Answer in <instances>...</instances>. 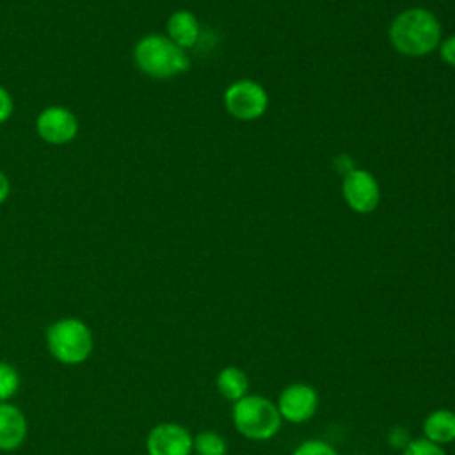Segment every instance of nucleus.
<instances>
[{
  "label": "nucleus",
  "instance_id": "nucleus-17",
  "mask_svg": "<svg viewBox=\"0 0 455 455\" xmlns=\"http://www.w3.org/2000/svg\"><path fill=\"white\" fill-rule=\"evenodd\" d=\"M400 455H446L444 448L434 444L425 437H412L411 443L400 451Z\"/></svg>",
  "mask_w": 455,
  "mask_h": 455
},
{
  "label": "nucleus",
  "instance_id": "nucleus-12",
  "mask_svg": "<svg viewBox=\"0 0 455 455\" xmlns=\"http://www.w3.org/2000/svg\"><path fill=\"white\" fill-rule=\"evenodd\" d=\"M423 437L434 444L446 446L455 441V411L434 409L423 419Z\"/></svg>",
  "mask_w": 455,
  "mask_h": 455
},
{
  "label": "nucleus",
  "instance_id": "nucleus-15",
  "mask_svg": "<svg viewBox=\"0 0 455 455\" xmlns=\"http://www.w3.org/2000/svg\"><path fill=\"white\" fill-rule=\"evenodd\" d=\"M20 389V373L18 370L5 363L0 361V402H9Z\"/></svg>",
  "mask_w": 455,
  "mask_h": 455
},
{
  "label": "nucleus",
  "instance_id": "nucleus-22",
  "mask_svg": "<svg viewBox=\"0 0 455 455\" xmlns=\"http://www.w3.org/2000/svg\"><path fill=\"white\" fill-rule=\"evenodd\" d=\"M11 194V181L4 171H0V204L7 201Z\"/></svg>",
  "mask_w": 455,
  "mask_h": 455
},
{
  "label": "nucleus",
  "instance_id": "nucleus-19",
  "mask_svg": "<svg viewBox=\"0 0 455 455\" xmlns=\"http://www.w3.org/2000/svg\"><path fill=\"white\" fill-rule=\"evenodd\" d=\"M12 114H14L12 94L0 84V124L7 123Z\"/></svg>",
  "mask_w": 455,
  "mask_h": 455
},
{
  "label": "nucleus",
  "instance_id": "nucleus-6",
  "mask_svg": "<svg viewBox=\"0 0 455 455\" xmlns=\"http://www.w3.org/2000/svg\"><path fill=\"white\" fill-rule=\"evenodd\" d=\"M267 92L252 80H238L224 92V105L228 112L240 121H252L267 110Z\"/></svg>",
  "mask_w": 455,
  "mask_h": 455
},
{
  "label": "nucleus",
  "instance_id": "nucleus-13",
  "mask_svg": "<svg viewBox=\"0 0 455 455\" xmlns=\"http://www.w3.org/2000/svg\"><path fill=\"white\" fill-rule=\"evenodd\" d=\"M215 387L222 398L235 403L249 395V375L238 366H224L215 377Z\"/></svg>",
  "mask_w": 455,
  "mask_h": 455
},
{
  "label": "nucleus",
  "instance_id": "nucleus-5",
  "mask_svg": "<svg viewBox=\"0 0 455 455\" xmlns=\"http://www.w3.org/2000/svg\"><path fill=\"white\" fill-rule=\"evenodd\" d=\"M283 421L300 425L309 421L320 405L318 391L306 382H291L284 386L275 400Z\"/></svg>",
  "mask_w": 455,
  "mask_h": 455
},
{
  "label": "nucleus",
  "instance_id": "nucleus-7",
  "mask_svg": "<svg viewBox=\"0 0 455 455\" xmlns=\"http://www.w3.org/2000/svg\"><path fill=\"white\" fill-rule=\"evenodd\" d=\"M78 119L64 105H48L36 117V133L52 146L69 144L78 135Z\"/></svg>",
  "mask_w": 455,
  "mask_h": 455
},
{
  "label": "nucleus",
  "instance_id": "nucleus-4",
  "mask_svg": "<svg viewBox=\"0 0 455 455\" xmlns=\"http://www.w3.org/2000/svg\"><path fill=\"white\" fill-rule=\"evenodd\" d=\"M46 347L62 364H80L89 359L94 339L89 325L75 316L55 320L46 329Z\"/></svg>",
  "mask_w": 455,
  "mask_h": 455
},
{
  "label": "nucleus",
  "instance_id": "nucleus-16",
  "mask_svg": "<svg viewBox=\"0 0 455 455\" xmlns=\"http://www.w3.org/2000/svg\"><path fill=\"white\" fill-rule=\"evenodd\" d=\"M291 455H339L338 450L322 439H306L295 446Z\"/></svg>",
  "mask_w": 455,
  "mask_h": 455
},
{
  "label": "nucleus",
  "instance_id": "nucleus-11",
  "mask_svg": "<svg viewBox=\"0 0 455 455\" xmlns=\"http://www.w3.org/2000/svg\"><path fill=\"white\" fill-rule=\"evenodd\" d=\"M165 30H167L165 36L183 50L196 46L201 37V28H199L197 18L190 11H185V9L176 11L169 16Z\"/></svg>",
  "mask_w": 455,
  "mask_h": 455
},
{
  "label": "nucleus",
  "instance_id": "nucleus-3",
  "mask_svg": "<svg viewBox=\"0 0 455 455\" xmlns=\"http://www.w3.org/2000/svg\"><path fill=\"white\" fill-rule=\"evenodd\" d=\"M236 432L249 441H268L281 430L283 419L274 400L249 393L231 407Z\"/></svg>",
  "mask_w": 455,
  "mask_h": 455
},
{
  "label": "nucleus",
  "instance_id": "nucleus-9",
  "mask_svg": "<svg viewBox=\"0 0 455 455\" xmlns=\"http://www.w3.org/2000/svg\"><path fill=\"white\" fill-rule=\"evenodd\" d=\"M343 197L357 213L373 212L380 197L377 180L368 171L354 169L343 176Z\"/></svg>",
  "mask_w": 455,
  "mask_h": 455
},
{
  "label": "nucleus",
  "instance_id": "nucleus-21",
  "mask_svg": "<svg viewBox=\"0 0 455 455\" xmlns=\"http://www.w3.org/2000/svg\"><path fill=\"white\" fill-rule=\"evenodd\" d=\"M334 165H336V169H338L343 176L354 171V162H352V158H350V156H347V155L338 156V158L334 160Z\"/></svg>",
  "mask_w": 455,
  "mask_h": 455
},
{
  "label": "nucleus",
  "instance_id": "nucleus-8",
  "mask_svg": "<svg viewBox=\"0 0 455 455\" xmlns=\"http://www.w3.org/2000/svg\"><path fill=\"white\" fill-rule=\"evenodd\" d=\"M146 451L148 455H192L194 435L180 423L164 421L148 432Z\"/></svg>",
  "mask_w": 455,
  "mask_h": 455
},
{
  "label": "nucleus",
  "instance_id": "nucleus-20",
  "mask_svg": "<svg viewBox=\"0 0 455 455\" xmlns=\"http://www.w3.org/2000/svg\"><path fill=\"white\" fill-rule=\"evenodd\" d=\"M441 57L446 64L455 66V34L450 36L443 44H441Z\"/></svg>",
  "mask_w": 455,
  "mask_h": 455
},
{
  "label": "nucleus",
  "instance_id": "nucleus-14",
  "mask_svg": "<svg viewBox=\"0 0 455 455\" xmlns=\"http://www.w3.org/2000/svg\"><path fill=\"white\" fill-rule=\"evenodd\" d=\"M196 455H228V441L215 430H201L194 435Z\"/></svg>",
  "mask_w": 455,
  "mask_h": 455
},
{
  "label": "nucleus",
  "instance_id": "nucleus-1",
  "mask_svg": "<svg viewBox=\"0 0 455 455\" xmlns=\"http://www.w3.org/2000/svg\"><path fill=\"white\" fill-rule=\"evenodd\" d=\"M132 57L139 71L156 80L178 76L190 68V59L187 52L174 44L164 34L142 36L135 43Z\"/></svg>",
  "mask_w": 455,
  "mask_h": 455
},
{
  "label": "nucleus",
  "instance_id": "nucleus-18",
  "mask_svg": "<svg viewBox=\"0 0 455 455\" xmlns=\"http://www.w3.org/2000/svg\"><path fill=\"white\" fill-rule=\"evenodd\" d=\"M386 439H387V444H389V446H393L395 450H400V451H402V450L411 443L412 435H411V432H409L405 427L395 425V427L389 428Z\"/></svg>",
  "mask_w": 455,
  "mask_h": 455
},
{
  "label": "nucleus",
  "instance_id": "nucleus-10",
  "mask_svg": "<svg viewBox=\"0 0 455 455\" xmlns=\"http://www.w3.org/2000/svg\"><path fill=\"white\" fill-rule=\"evenodd\" d=\"M27 432L28 425L21 409L11 402H0V451L20 448Z\"/></svg>",
  "mask_w": 455,
  "mask_h": 455
},
{
  "label": "nucleus",
  "instance_id": "nucleus-2",
  "mask_svg": "<svg viewBox=\"0 0 455 455\" xmlns=\"http://www.w3.org/2000/svg\"><path fill=\"white\" fill-rule=\"evenodd\" d=\"M393 46L411 57L430 53L441 39V25L437 18L427 9H407L398 14L389 28Z\"/></svg>",
  "mask_w": 455,
  "mask_h": 455
}]
</instances>
